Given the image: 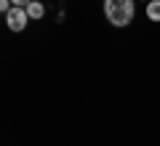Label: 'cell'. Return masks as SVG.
<instances>
[{"label":"cell","mask_w":160,"mask_h":146,"mask_svg":"<svg viewBox=\"0 0 160 146\" xmlns=\"http://www.w3.org/2000/svg\"><path fill=\"white\" fill-rule=\"evenodd\" d=\"M11 11V0H0V13H8Z\"/></svg>","instance_id":"5b68a950"},{"label":"cell","mask_w":160,"mask_h":146,"mask_svg":"<svg viewBox=\"0 0 160 146\" xmlns=\"http://www.w3.org/2000/svg\"><path fill=\"white\" fill-rule=\"evenodd\" d=\"M32 0H11V6H16V8H27Z\"/></svg>","instance_id":"8992f818"},{"label":"cell","mask_w":160,"mask_h":146,"mask_svg":"<svg viewBox=\"0 0 160 146\" xmlns=\"http://www.w3.org/2000/svg\"><path fill=\"white\" fill-rule=\"evenodd\" d=\"M104 16L112 27H128L136 16L133 0H104Z\"/></svg>","instance_id":"6da1fadb"},{"label":"cell","mask_w":160,"mask_h":146,"mask_svg":"<svg viewBox=\"0 0 160 146\" xmlns=\"http://www.w3.org/2000/svg\"><path fill=\"white\" fill-rule=\"evenodd\" d=\"M27 16L29 19H43L46 16V6H43L40 0H32V3L27 6Z\"/></svg>","instance_id":"3957f363"},{"label":"cell","mask_w":160,"mask_h":146,"mask_svg":"<svg viewBox=\"0 0 160 146\" xmlns=\"http://www.w3.org/2000/svg\"><path fill=\"white\" fill-rule=\"evenodd\" d=\"M27 21H29L27 8H16V6H11V11L6 13V24H8V29H11V32H22V29L27 27Z\"/></svg>","instance_id":"7a4b0ae2"},{"label":"cell","mask_w":160,"mask_h":146,"mask_svg":"<svg viewBox=\"0 0 160 146\" xmlns=\"http://www.w3.org/2000/svg\"><path fill=\"white\" fill-rule=\"evenodd\" d=\"M147 19L160 21V0H147Z\"/></svg>","instance_id":"277c9868"}]
</instances>
